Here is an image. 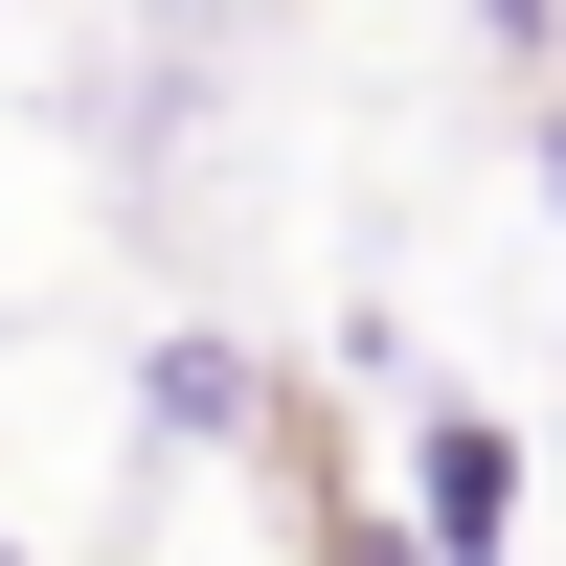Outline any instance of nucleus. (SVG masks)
Segmentation results:
<instances>
[{"instance_id":"nucleus-3","label":"nucleus","mask_w":566,"mask_h":566,"mask_svg":"<svg viewBox=\"0 0 566 566\" xmlns=\"http://www.w3.org/2000/svg\"><path fill=\"white\" fill-rule=\"evenodd\" d=\"M317 566H431V544H408V499H340V522H317Z\"/></svg>"},{"instance_id":"nucleus-2","label":"nucleus","mask_w":566,"mask_h":566,"mask_svg":"<svg viewBox=\"0 0 566 566\" xmlns=\"http://www.w3.org/2000/svg\"><path fill=\"white\" fill-rule=\"evenodd\" d=\"M114 408H136V453H250V431H272V363L227 340V317H181V340H136Z\"/></svg>"},{"instance_id":"nucleus-6","label":"nucleus","mask_w":566,"mask_h":566,"mask_svg":"<svg viewBox=\"0 0 566 566\" xmlns=\"http://www.w3.org/2000/svg\"><path fill=\"white\" fill-rule=\"evenodd\" d=\"M181 23H227V0H181Z\"/></svg>"},{"instance_id":"nucleus-1","label":"nucleus","mask_w":566,"mask_h":566,"mask_svg":"<svg viewBox=\"0 0 566 566\" xmlns=\"http://www.w3.org/2000/svg\"><path fill=\"white\" fill-rule=\"evenodd\" d=\"M408 544H431V566H522L544 544V453H522V408H476V386H431V408H408Z\"/></svg>"},{"instance_id":"nucleus-4","label":"nucleus","mask_w":566,"mask_h":566,"mask_svg":"<svg viewBox=\"0 0 566 566\" xmlns=\"http://www.w3.org/2000/svg\"><path fill=\"white\" fill-rule=\"evenodd\" d=\"M476 23H499V45H544V23H566V0H476Z\"/></svg>"},{"instance_id":"nucleus-5","label":"nucleus","mask_w":566,"mask_h":566,"mask_svg":"<svg viewBox=\"0 0 566 566\" xmlns=\"http://www.w3.org/2000/svg\"><path fill=\"white\" fill-rule=\"evenodd\" d=\"M544 227H566V91H544Z\"/></svg>"}]
</instances>
